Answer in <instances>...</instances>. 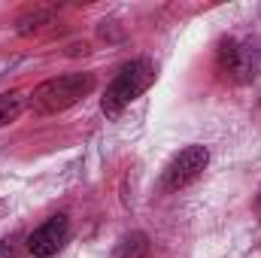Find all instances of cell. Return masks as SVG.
Instances as JSON below:
<instances>
[{"label": "cell", "mask_w": 261, "mask_h": 258, "mask_svg": "<svg viewBox=\"0 0 261 258\" xmlns=\"http://www.w3.org/2000/svg\"><path fill=\"white\" fill-rule=\"evenodd\" d=\"M94 91V73H64L55 79H46L43 85L34 88L31 107L37 113H64L73 104L85 100Z\"/></svg>", "instance_id": "cell-1"}, {"label": "cell", "mask_w": 261, "mask_h": 258, "mask_svg": "<svg viewBox=\"0 0 261 258\" xmlns=\"http://www.w3.org/2000/svg\"><path fill=\"white\" fill-rule=\"evenodd\" d=\"M152 82H155V64L149 58H137V61L125 64L116 73V79L107 85V91H103V100H100L103 116H119Z\"/></svg>", "instance_id": "cell-2"}, {"label": "cell", "mask_w": 261, "mask_h": 258, "mask_svg": "<svg viewBox=\"0 0 261 258\" xmlns=\"http://www.w3.org/2000/svg\"><path fill=\"white\" fill-rule=\"evenodd\" d=\"M210 164V149L206 146H186L164 170V189L176 192L186 189L189 183H195L197 176L203 173V167Z\"/></svg>", "instance_id": "cell-3"}, {"label": "cell", "mask_w": 261, "mask_h": 258, "mask_svg": "<svg viewBox=\"0 0 261 258\" xmlns=\"http://www.w3.org/2000/svg\"><path fill=\"white\" fill-rule=\"evenodd\" d=\"M216 61L219 70L225 76H231L234 82H246L252 79V70H255V52L249 43H240V40H222L219 49H216Z\"/></svg>", "instance_id": "cell-4"}, {"label": "cell", "mask_w": 261, "mask_h": 258, "mask_svg": "<svg viewBox=\"0 0 261 258\" xmlns=\"http://www.w3.org/2000/svg\"><path fill=\"white\" fill-rule=\"evenodd\" d=\"M70 237V222L67 216H52L46 219L31 237H28V252L34 258H52L55 252H61V246Z\"/></svg>", "instance_id": "cell-5"}, {"label": "cell", "mask_w": 261, "mask_h": 258, "mask_svg": "<svg viewBox=\"0 0 261 258\" xmlns=\"http://www.w3.org/2000/svg\"><path fill=\"white\" fill-rule=\"evenodd\" d=\"M116 258H152V249H149V237L143 231H134L122 240L119 246V255Z\"/></svg>", "instance_id": "cell-6"}, {"label": "cell", "mask_w": 261, "mask_h": 258, "mask_svg": "<svg viewBox=\"0 0 261 258\" xmlns=\"http://www.w3.org/2000/svg\"><path fill=\"white\" fill-rule=\"evenodd\" d=\"M21 110H24V94L21 91H3L0 94V128L15 122Z\"/></svg>", "instance_id": "cell-7"}, {"label": "cell", "mask_w": 261, "mask_h": 258, "mask_svg": "<svg viewBox=\"0 0 261 258\" xmlns=\"http://www.w3.org/2000/svg\"><path fill=\"white\" fill-rule=\"evenodd\" d=\"M0 258H15V249L9 243H0Z\"/></svg>", "instance_id": "cell-8"}, {"label": "cell", "mask_w": 261, "mask_h": 258, "mask_svg": "<svg viewBox=\"0 0 261 258\" xmlns=\"http://www.w3.org/2000/svg\"><path fill=\"white\" fill-rule=\"evenodd\" d=\"M258 219H261V192H258Z\"/></svg>", "instance_id": "cell-9"}]
</instances>
